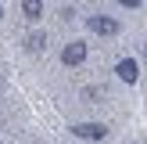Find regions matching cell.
I'll use <instances>...</instances> for the list:
<instances>
[{"mask_svg": "<svg viewBox=\"0 0 147 144\" xmlns=\"http://www.w3.org/2000/svg\"><path fill=\"white\" fill-rule=\"evenodd\" d=\"M86 25H90V33H97V36H115L119 33V18H111V14H90Z\"/></svg>", "mask_w": 147, "mask_h": 144, "instance_id": "6da1fadb", "label": "cell"}, {"mask_svg": "<svg viewBox=\"0 0 147 144\" xmlns=\"http://www.w3.org/2000/svg\"><path fill=\"white\" fill-rule=\"evenodd\" d=\"M72 133L83 137V141H104V137H108V126H104V122H76Z\"/></svg>", "mask_w": 147, "mask_h": 144, "instance_id": "7a4b0ae2", "label": "cell"}, {"mask_svg": "<svg viewBox=\"0 0 147 144\" xmlns=\"http://www.w3.org/2000/svg\"><path fill=\"white\" fill-rule=\"evenodd\" d=\"M86 50H90V47H86L83 40H72V43L61 47V61H65V65H83V61H86Z\"/></svg>", "mask_w": 147, "mask_h": 144, "instance_id": "3957f363", "label": "cell"}, {"mask_svg": "<svg viewBox=\"0 0 147 144\" xmlns=\"http://www.w3.org/2000/svg\"><path fill=\"white\" fill-rule=\"evenodd\" d=\"M119 79L122 83H136V79H140V65H136L133 58H122L119 61Z\"/></svg>", "mask_w": 147, "mask_h": 144, "instance_id": "277c9868", "label": "cell"}, {"mask_svg": "<svg viewBox=\"0 0 147 144\" xmlns=\"http://www.w3.org/2000/svg\"><path fill=\"white\" fill-rule=\"evenodd\" d=\"M40 11H43V4H40V0H22V14H25L29 22H36V18H40Z\"/></svg>", "mask_w": 147, "mask_h": 144, "instance_id": "5b68a950", "label": "cell"}, {"mask_svg": "<svg viewBox=\"0 0 147 144\" xmlns=\"http://www.w3.org/2000/svg\"><path fill=\"white\" fill-rule=\"evenodd\" d=\"M43 43H47V36H43V33H32V36L25 40V47H29V50H43Z\"/></svg>", "mask_w": 147, "mask_h": 144, "instance_id": "8992f818", "label": "cell"}, {"mask_svg": "<svg viewBox=\"0 0 147 144\" xmlns=\"http://www.w3.org/2000/svg\"><path fill=\"white\" fill-rule=\"evenodd\" d=\"M144 54H147V43H144Z\"/></svg>", "mask_w": 147, "mask_h": 144, "instance_id": "52a82bcc", "label": "cell"}, {"mask_svg": "<svg viewBox=\"0 0 147 144\" xmlns=\"http://www.w3.org/2000/svg\"><path fill=\"white\" fill-rule=\"evenodd\" d=\"M0 14H4V7H0Z\"/></svg>", "mask_w": 147, "mask_h": 144, "instance_id": "ba28073f", "label": "cell"}]
</instances>
